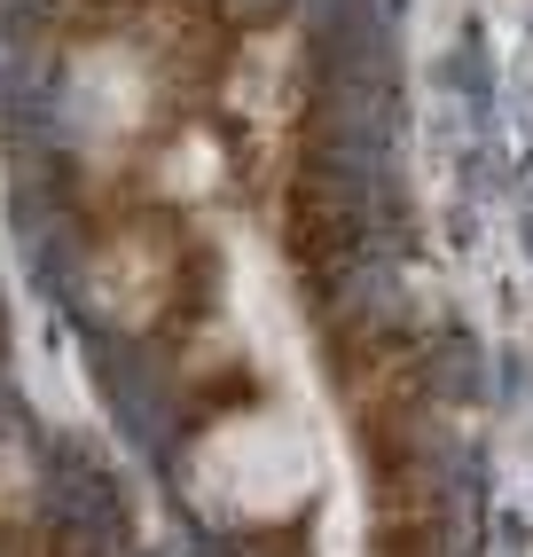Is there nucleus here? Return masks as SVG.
<instances>
[{
  "mask_svg": "<svg viewBox=\"0 0 533 557\" xmlns=\"http://www.w3.org/2000/svg\"><path fill=\"white\" fill-rule=\"evenodd\" d=\"M525 251H533V220H525Z\"/></svg>",
  "mask_w": 533,
  "mask_h": 557,
  "instance_id": "f257e3e1",
  "label": "nucleus"
}]
</instances>
